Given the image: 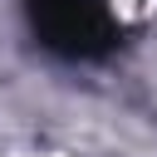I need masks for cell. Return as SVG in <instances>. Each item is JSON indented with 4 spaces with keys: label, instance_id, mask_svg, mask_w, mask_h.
<instances>
[{
    "label": "cell",
    "instance_id": "cell-1",
    "mask_svg": "<svg viewBox=\"0 0 157 157\" xmlns=\"http://www.w3.org/2000/svg\"><path fill=\"white\" fill-rule=\"evenodd\" d=\"M39 5H44V29L54 44L88 49L93 39H103V10L93 0H39Z\"/></svg>",
    "mask_w": 157,
    "mask_h": 157
}]
</instances>
